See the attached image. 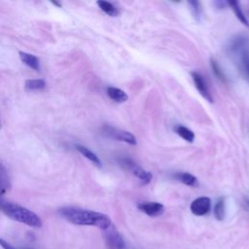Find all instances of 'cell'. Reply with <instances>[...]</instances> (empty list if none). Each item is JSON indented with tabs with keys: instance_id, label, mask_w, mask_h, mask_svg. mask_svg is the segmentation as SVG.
<instances>
[{
	"instance_id": "1",
	"label": "cell",
	"mask_w": 249,
	"mask_h": 249,
	"mask_svg": "<svg viewBox=\"0 0 249 249\" xmlns=\"http://www.w3.org/2000/svg\"><path fill=\"white\" fill-rule=\"evenodd\" d=\"M58 212L65 220L78 226H92L106 231L112 225L106 214L93 210L67 206L60 208Z\"/></svg>"
},
{
	"instance_id": "2",
	"label": "cell",
	"mask_w": 249,
	"mask_h": 249,
	"mask_svg": "<svg viewBox=\"0 0 249 249\" xmlns=\"http://www.w3.org/2000/svg\"><path fill=\"white\" fill-rule=\"evenodd\" d=\"M0 211L14 221L24 224L31 228H41L42 220L33 211L14 202L0 198Z\"/></svg>"
},
{
	"instance_id": "3",
	"label": "cell",
	"mask_w": 249,
	"mask_h": 249,
	"mask_svg": "<svg viewBox=\"0 0 249 249\" xmlns=\"http://www.w3.org/2000/svg\"><path fill=\"white\" fill-rule=\"evenodd\" d=\"M230 52L238 60L240 71L249 82V48L248 40L243 36H237L230 44Z\"/></svg>"
},
{
	"instance_id": "4",
	"label": "cell",
	"mask_w": 249,
	"mask_h": 249,
	"mask_svg": "<svg viewBox=\"0 0 249 249\" xmlns=\"http://www.w3.org/2000/svg\"><path fill=\"white\" fill-rule=\"evenodd\" d=\"M103 131L107 136H109L113 139H116L118 141H123L125 143L131 144V145L137 144V140H136L135 136L126 130H123V129H119L116 127H112L110 125H106L103 127Z\"/></svg>"
},
{
	"instance_id": "5",
	"label": "cell",
	"mask_w": 249,
	"mask_h": 249,
	"mask_svg": "<svg viewBox=\"0 0 249 249\" xmlns=\"http://www.w3.org/2000/svg\"><path fill=\"white\" fill-rule=\"evenodd\" d=\"M121 162L124 166H125L127 169H129L132 172V174L141 181L142 184L146 185V184H149L151 182L152 177H153L152 174L149 171H147V170L143 169L142 167L138 166L135 162H133L129 159H123L121 160Z\"/></svg>"
},
{
	"instance_id": "6",
	"label": "cell",
	"mask_w": 249,
	"mask_h": 249,
	"mask_svg": "<svg viewBox=\"0 0 249 249\" xmlns=\"http://www.w3.org/2000/svg\"><path fill=\"white\" fill-rule=\"evenodd\" d=\"M211 208V199L207 196H199L193 200L190 209L196 216H203L209 212Z\"/></svg>"
},
{
	"instance_id": "7",
	"label": "cell",
	"mask_w": 249,
	"mask_h": 249,
	"mask_svg": "<svg viewBox=\"0 0 249 249\" xmlns=\"http://www.w3.org/2000/svg\"><path fill=\"white\" fill-rule=\"evenodd\" d=\"M192 78L195 83V86L196 89L199 91V93L209 102H213V97L212 94L210 93V90L207 87V84L205 83L203 77L198 73V72H192Z\"/></svg>"
},
{
	"instance_id": "8",
	"label": "cell",
	"mask_w": 249,
	"mask_h": 249,
	"mask_svg": "<svg viewBox=\"0 0 249 249\" xmlns=\"http://www.w3.org/2000/svg\"><path fill=\"white\" fill-rule=\"evenodd\" d=\"M139 210L147 214L148 216L155 217V216H160L164 212V207L161 203L160 202H155V201H145L141 202L138 204Z\"/></svg>"
},
{
	"instance_id": "9",
	"label": "cell",
	"mask_w": 249,
	"mask_h": 249,
	"mask_svg": "<svg viewBox=\"0 0 249 249\" xmlns=\"http://www.w3.org/2000/svg\"><path fill=\"white\" fill-rule=\"evenodd\" d=\"M106 231V240L108 245L112 249H124V241L122 237V235L113 228L111 230L107 229Z\"/></svg>"
},
{
	"instance_id": "10",
	"label": "cell",
	"mask_w": 249,
	"mask_h": 249,
	"mask_svg": "<svg viewBox=\"0 0 249 249\" xmlns=\"http://www.w3.org/2000/svg\"><path fill=\"white\" fill-rule=\"evenodd\" d=\"M18 54H19L20 60L25 65H27L28 67H30L36 71L40 70V59L36 55L25 53V52H19Z\"/></svg>"
},
{
	"instance_id": "11",
	"label": "cell",
	"mask_w": 249,
	"mask_h": 249,
	"mask_svg": "<svg viewBox=\"0 0 249 249\" xmlns=\"http://www.w3.org/2000/svg\"><path fill=\"white\" fill-rule=\"evenodd\" d=\"M106 92H107V95L112 100H114L118 103H123V102L126 101L128 98L127 94L123 89L115 88V87H108L106 89Z\"/></svg>"
},
{
	"instance_id": "12",
	"label": "cell",
	"mask_w": 249,
	"mask_h": 249,
	"mask_svg": "<svg viewBox=\"0 0 249 249\" xmlns=\"http://www.w3.org/2000/svg\"><path fill=\"white\" fill-rule=\"evenodd\" d=\"M76 149L85 157L87 158L89 160H90L93 164H95L96 166L100 167L102 165L100 159L98 158V156L96 154H94L92 151H90L89 148L83 146V145H77Z\"/></svg>"
},
{
	"instance_id": "13",
	"label": "cell",
	"mask_w": 249,
	"mask_h": 249,
	"mask_svg": "<svg viewBox=\"0 0 249 249\" xmlns=\"http://www.w3.org/2000/svg\"><path fill=\"white\" fill-rule=\"evenodd\" d=\"M174 177L176 178V180L180 181L181 183L187 185V186H191V187H196L197 186V180L196 178L187 172H177Z\"/></svg>"
},
{
	"instance_id": "14",
	"label": "cell",
	"mask_w": 249,
	"mask_h": 249,
	"mask_svg": "<svg viewBox=\"0 0 249 249\" xmlns=\"http://www.w3.org/2000/svg\"><path fill=\"white\" fill-rule=\"evenodd\" d=\"M97 5H98V7H99L105 14H107L108 16L116 17V16H118V14H119L118 8H117L115 5H113L112 3L108 2V1H104V0L97 1Z\"/></svg>"
},
{
	"instance_id": "15",
	"label": "cell",
	"mask_w": 249,
	"mask_h": 249,
	"mask_svg": "<svg viewBox=\"0 0 249 249\" xmlns=\"http://www.w3.org/2000/svg\"><path fill=\"white\" fill-rule=\"evenodd\" d=\"M175 131H176V133L180 137H182L186 141L194 142V140H195V133L191 129H189L188 127H186L184 125H181V124H178V125L175 126Z\"/></svg>"
},
{
	"instance_id": "16",
	"label": "cell",
	"mask_w": 249,
	"mask_h": 249,
	"mask_svg": "<svg viewBox=\"0 0 249 249\" xmlns=\"http://www.w3.org/2000/svg\"><path fill=\"white\" fill-rule=\"evenodd\" d=\"M24 87L28 90H41L46 88V82L42 79L26 80Z\"/></svg>"
},
{
	"instance_id": "17",
	"label": "cell",
	"mask_w": 249,
	"mask_h": 249,
	"mask_svg": "<svg viewBox=\"0 0 249 249\" xmlns=\"http://www.w3.org/2000/svg\"><path fill=\"white\" fill-rule=\"evenodd\" d=\"M226 207H225V198L220 197L214 205V216L218 221H222L225 218Z\"/></svg>"
},
{
	"instance_id": "18",
	"label": "cell",
	"mask_w": 249,
	"mask_h": 249,
	"mask_svg": "<svg viewBox=\"0 0 249 249\" xmlns=\"http://www.w3.org/2000/svg\"><path fill=\"white\" fill-rule=\"evenodd\" d=\"M227 3H228L229 6L231 7V9H232V11L234 12L236 18H237L244 25H246V26L249 27V21H248L247 18L244 16L243 12L241 11L238 2H236V1H230V2H227Z\"/></svg>"
},
{
	"instance_id": "19",
	"label": "cell",
	"mask_w": 249,
	"mask_h": 249,
	"mask_svg": "<svg viewBox=\"0 0 249 249\" xmlns=\"http://www.w3.org/2000/svg\"><path fill=\"white\" fill-rule=\"evenodd\" d=\"M210 63H211V68H212V70H213L214 75H215L219 80H221V81H226V77H225L223 71L221 70L219 64L217 63V61L214 60V59H211V60H210Z\"/></svg>"
},
{
	"instance_id": "20",
	"label": "cell",
	"mask_w": 249,
	"mask_h": 249,
	"mask_svg": "<svg viewBox=\"0 0 249 249\" xmlns=\"http://www.w3.org/2000/svg\"><path fill=\"white\" fill-rule=\"evenodd\" d=\"M189 4H190V5H191V7H192V11H193V13H194L195 17L198 18V17L200 16V14H201V8H200V4H199L198 2H196V1H192V2H189Z\"/></svg>"
},
{
	"instance_id": "21",
	"label": "cell",
	"mask_w": 249,
	"mask_h": 249,
	"mask_svg": "<svg viewBox=\"0 0 249 249\" xmlns=\"http://www.w3.org/2000/svg\"><path fill=\"white\" fill-rule=\"evenodd\" d=\"M0 246L3 249H17L16 247H14L13 245H11L9 242H7L6 240H4L3 238H0Z\"/></svg>"
},
{
	"instance_id": "22",
	"label": "cell",
	"mask_w": 249,
	"mask_h": 249,
	"mask_svg": "<svg viewBox=\"0 0 249 249\" xmlns=\"http://www.w3.org/2000/svg\"><path fill=\"white\" fill-rule=\"evenodd\" d=\"M53 4H54V5H57L58 7H60V4H59L58 2H53Z\"/></svg>"
},
{
	"instance_id": "23",
	"label": "cell",
	"mask_w": 249,
	"mask_h": 249,
	"mask_svg": "<svg viewBox=\"0 0 249 249\" xmlns=\"http://www.w3.org/2000/svg\"><path fill=\"white\" fill-rule=\"evenodd\" d=\"M0 128H1V121H0Z\"/></svg>"
}]
</instances>
